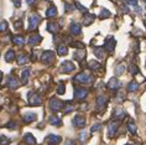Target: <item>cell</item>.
I'll use <instances>...</instances> for the list:
<instances>
[{
  "label": "cell",
  "instance_id": "d590c367",
  "mask_svg": "<svg viewBox=\"0 0 146 145\" xmlns=\"http://www.w3.org/2000/svg\"><path fill=\"white\" fill-rule=\"evenodd\" d=\"M10 141H11V140H10L8 136H5V135L0 136V145H9Z\"/></svg>",
  "mask_w": 146,
  "mask_h": 145
},
{
  "label": "cell",
  "instance_id": "b9f144b4",
  "mask_svg": "<svg viewBox=\"0 0 146 145\" xmlns=\"http://www.w3.org/2000/svg\"><path fill=\"white\" fill-rule=\"evenodd\" d=\"M76 8H77V9L79 10V11H82V13H84V14L87 13V9H86L83 5L79 4V3H76Z\"/></svg>",
  "mask_w": 146,
  "mask_h": 145
},
{
  "label": "cell",
  "instance_id": "6da1fadb",
  "mask_svg": "<svg viewBox=\"0 0 146 145\" xmlns=\"http://www.w3.org/2000/svg\"><path fill=\"white\" fill-rule=\"evenodd\" d=\"M92 81H93V77L87 73V72H81V73H78L73 78V82L81 83V84H87V83H90Z\"/></svg>",
  "mask_w": 146,
  "mask_h": 145
},
{
  "label": "cell",
  "instance_id": "d6986e66",
  "mask_svg": "<svg viewBox=\"0 0 146 145\" xmlns=\"http://www.w3.org/2000/svg\"><path fill=\"white\" fill-rule=\"evenodd\" d=\"M93 52L98 59H104L105 57V53H104V47H94L93 49Z\"/></svg>",
  "mask_w": 146,
  "mask_h": 145
},
{
  "label": "cell",
  "instance_id": "d6a6232c",
  "mask_svg": "<svg viewBox=\"0 0 146 145\" xmlns=\"http://www.w3.org/2000/svg\"><path fill=\"white\" fill-rule=\"evenodd\" d=\"M88 66H89L90 70H99V68H102L100 63H99V62H97V61H89Z\"/></svg>",
  "mask_w": 146,
  "mask_h": 145
},
{
  "label": "cell",
  "instance_id": "484cf974",
  "mask_svg": "<svg viewBox=\"0 0 146 145\" xmlns=\"http://www.w3.org/2000/svg\"><path fill=\"white\" fill-rule=\"evenodd\" d=\"M139 89V83L136 81H133L127 84V92H136Z\"/></svg>",
  "mask_w": 146,
  "mask_h": 145
},
{
  "label": "cell",
  "instance_id": "9f6ffc18",
  "mask_svg": "<svg viewBox=\"0 0 146 145\" xmlns=\"http://www.w3.org/2000/svg\"><path fill=\"white\" fill-rule=\"evenodd\" d=\"M126 145H129V144H126Z\"/></svg>",
  "mask_w": 146,
  "mask_h": 145
},
{
  "label": "cell",
  "instance_id": "ffe728a7",
  "mask_svg": "<svg viewBox=\"0 0 146 145\" xmlns=\"http://www.w3.org/2000/svg\"><path fill=\"white\" fill-rule=\"evenodd\" d=\"M74 60H77V61H82V60H84V57H86V51H84V49H79L78 51H76L74 52Z\"/></svg>",
  "mask_w": 146,
  "mask_h": 145
},
{
  "label": "cell",
  "instance_id": "ac0fdd59",
  "mask_svg": "<svg viewBox=\"0 0 146 145\" xmlns=\"http://www.w3.org/2000/svg\"><path fill=\"white\" fill-rule=\"evenodd\" d=\"M48 122H50V124H52V125H54V126H60V125L62 124L61 118L57 117V115H51V117L48 118Z\"/></svg>",
  "mask_w": 146,
  "mask_h": 145
},
{
  "label": "cell",
  "instance_id": "e575fe53",
  "mask_svg": "<svg viewBox=\"0 0 146 145\" xmlns=\"http://www.w3.org/2000/svg\"><path fill=\"white\" fill-rule=\"evenodd\" d=\"M127 129H129V132L131 133V134H136V125H135V123H133V122H129L127 123Z\"/></svg>",
  "mask_w": 146,
  "mask_h": 145
},
{
  "label": "cell",
  "instance_id": "30bf717a",
  "mask_svg": "<svg viewBox=\"0 0 146 145\" xmlns=\"http://www.w3.org/2000/svg\"><path fill=\"white\" fill-rule=\"evenodd\" d=\"M126 117V113H125V110L123 109V108H115L114 110H113V118L116 119V120H123L124 118Z\"/></svg>",
  "mask_w": 146,
  "mask_h": 145
},
{
  "label": "cell",
  "instance_id": "c3c4849f",
  "mask_svg": "<svg viewBox=\"0 0 146 145\" xmlns=\"http://www.w3.org/2000/svg\"><path fill=\"white\" fill-rule=\"evenodd\" d=\"M14 1V5L16 6V8H20V5H21V0H13Z\"/></svg>",
  "mask_w": 146,
  "mask_h": 145
},
{
  "label": "cell",
  "instance_id": "816d5d0a",
  "mask_svg": "<svg viewBox=\"0 0 146 145\" xmlns=\"http://www.w3.org/2000/svg\"><path fill=\"white\" fill-rule=\"evenodd\" d=\"M64 145H76V141L74 140H67L64 143Z\"/></svg>",
  "mask_w": 146,
  "mask_h": 145
},
{
  "label": "cell",
  "instance_id": "9a60e30c",
  "mask_svg": "<svg viewBox=\"0 0 146 145\" xmlns=\"http://www.w3.org/2000/svg\"><path fill=\"white\" fill-rule=\"evenodd\" d=\"M94 19H96V16H94L93 14L86 13L84 16H83V25H84V26H89V25L94 21Z\"/></svg>",
  "mask_w": 146,
  "mask_h": 145
},
{
  "label": "cell",
  "instance_id": "f5cc1de1",
  "mask_svg": "<svg viewBox=\"0 0 146 145\" xmlns=\"http://www.w3.org/2000/svg\"><path fill=\"white\" fill-rule=\"evenodd\" d=\"M35 1H36V0H27V4H29V5H34Z\"/></svg>",
  "mask_w": 146,
  "mask_h": 145
},
{
  "label": "cell",
  "instance_id": "4dcf8cb0",
  "mask_svg": "<svg viewBox=\"0 0 146 145\" xmlns=\"http://www.w3.org/2000/svg\"><path fill=\"white\" fill-rule=\"evenodd\" d=\"M14 59H15V52H14L13 50H9L5 55V61L6 62H13Z\"/></svg>",
  "mask_w": 146,
  "mask_h": 145
},
{
  "label": "cell",
  "instance_id": "8d00e7d4",
  "mask_svg": "<svg viewBox=\"0 0 146 145\" xmlns=\"http://www.w3.org/2000/svg\"><path fill=\"white\" fill-rule=\"evenodd\" d=\"M66 89H64V83L63 82H60V84L57 87V93L58 94H64Z\"/></svg>",
  "mask_w": 146,
  "mask_h": 145
},
{
  "label": "cell",
  "instance_id": "4316f807",
  "mask_svg": "<svg viewBox=\"0 0 146 145\" xmlns=\"http://www.w3.org/2000/svg\"><path fill=\"white\" fill-rule=\"evenodd\" d=\"M57 15V9H56V6H50L48 9H47V11H46V16L47 17H54Z\"/></svg>",
  "mask_w": 146,
  "mask_h": 145
},
{
  "label": "cell",
  "instance_id": "60d3db41",
  "mask_svg": "<svg viewBox=\"0 0 146 145\" xmlns=\"http://www.w3.org/2000/svg\"><path fill=\"white\" fill-rule=\"evenodd\" d=\"M125 1H126V4H129L133 8H136L137 6V0H125Z\"/></svg>",
  "mask_w": 146,
  "mask_h": 145
},
{
  "label": "cell",
  "instance_id": "83f0119b",
  "mask_svg": "<svg viewBox=\"0 0 146 145\" xmlns=\"http://www.w3.org/2000/svg\"><path fill=\"white\" fill-rule=\"evenodd\" d=\"M81 25L79 24H72L71 25V32L73 35H79L81 34Z\"/></svg>",
  "mask_w": 146,
  "mask_h": 145
},
{
  "label": "cell",
  "instance_id": "ee69618b",
  "mask_svg": "<svg viewBox=\"0 0 146 145\" xmlns=\"http://www.w3.org/2000/svg\"><path fill=\"white\" fill-rule=\"evenodd\" d=\"M102 128V124H94L92 128H90V132L92 133H94V132H98V130H99Z\"/></svg>",
  "mask_w": 146,
  "mask_h": 145
},
{
  "label": "cell",
  "instance_id": "f6af8a7d",
  "mask_svg": "<svg viewBox=\"0 0 146 145\" xmlns=\"http://www.w3.org/2000/svg\"><path fill=\"white\" fill-rule=\"evenodd\" d=\"M64 8H66V11L69 13V11H72V10L74 9V6L71 5V4H68V3H64Z\"/></svg>",
  "mask_w": 146,
  "mask_h": 145
},
{
  "label": "cell",
  "instance_id": "5b68a950",
  "mask_svg": "<svg viewBox=\"0 0 146 145\" xmlns=\"http://www.w3.org/2000/svg\"><path fill=\"white\" fill-rule=\"evenodd\" d=\"M64 104L62 103V100L57 99V98H51L50 100V108L52 112H60L62 108H63Z\"/></svg>",
  "mask_w": 146,
  "mask_h": 145
},
{
  "label": "cell",
  "instance_id": "3957f363",
  "mask_svg": "<svg viewBox=\"0 0 146 145\" xmlns=\"http://www.w3.org/2000/svg\"><path fill=\"white\" fill-rule=\"evenodd\" d=\"M29 103H30V106H41L42 103L41 96L36 92H30L29 93Z\"/></svg>",
  "mask_w": 146,
  "mask_h": 145
},
{
  "label": "cell",
  "instance_id": "db71d44e",
  "mask_svg": "<svg viewBox=\"0 0 146 145\" xmlns=\"http://www.w3.org/2000/svg\"><path fill=\"white\" fill-rule=\"evenodd\" d=\"M1 79H3V73L0 72V82H1Z\"/></svg>",
  "mask_w": 146,
  "mask_h": 145
},
{
  "label": "cell",
  "instance_id": "e0dca14e",
  "mask_svg": "<svg viewBox=\"0 0 146 145\" xmlns=\"http://www.w3.org/2000/svg\"><path fill=\"white\" fill-rule=\"evenodd\" d=\"M107 103H108V98H107V97L100 96V97H98V98H97V107H98V109L104 108L105 106H107Z\"/></svg>",
  "mask_w": 146,
  "mask_h": 145
},
{
  "label": "cell",
  "instance_id": "8fae6325",
  "mask_svg": "<svg viewBox=\"0 0 146 145\" xmlns=\"http://www.w3.org/2000/svg\"><path fill=\"white\" fill-rule=\"evenodd\" d=\"M107 86L110 90H118L120 88V86H121V83H120V81L116 77H111Z\"/></svg>",
  "mask_w": 146,
  "mask_h": 145
},
{
  "label": "cell",
  "instance_id": "cb8c5ba5",
  "mask_svg": "<svg viewBox=\"0 0 146 145\" xmlns=\"http://www.w3.org/2000/svg\"><path fill=\"white\" fill-rule=\"evenodd\" d=\"M13 42L17 46H23L25 43V39H24V36H21V35H16V36H14Z\"/></svg>",
  "mask_w": 146,
  "mask_h": 145
},
{
  "label": "cell",
  "instance_id": "9c48e42d",
  "mask_svg": "<svg viewBox=\"0 0 146 145\" xmlns=\"http://www.w3.org/2000/svg\"><path fill=\"white\" fill-rule=\"evenodd\" d=\"M116 45V41L114 37H111V36H109V37L105 40V43H104V50H107L108 52H113L114 51V47Z\"/></svg>",
  "mask_w": 146,
  "mask_h": 145
},
{
  "label": "cell",
  "instance_id": "bcb514c9",
  "mask_svg": "<svg viewBox=\"0 0 146 145\" xmlns=\"http://www.w3.org/2000/svg\"><path fill=\"white\" fill-rule=\"evenodd\" d=\"M6 128H9V129H15L16 128V123L15 122H10L8 125H6Z\"/></svg>",
  "mask_w": 146,
  "mask_h": 145
},
{
  "label": "cell",
  "instance_id": "f35d334b",
  "mask_svg": "<svg viewBox=\"0 0 146 145\" xmlns=\"http://www.w3.org/2000/svg\"><path fill=\"white\" fill-rule=\"evenodd\" d=\"M8 30V23L6 21H1L0 23V32H5Z\"/></svg>",
  "mask_w": 146,
  "mask_h": 145
},
{
  "label": "cell",
  "instance_id": "ab89813d",
  "mask_svg": "<svg viewBox=\"0 0 146 145\" xmlns=\"http://www.w3.org/2000/svg\"><path fill=\"white\" fill-rule=\"evenodd\" d=\"M73 109H74V107H73L72 104H67V106L64 107V109H63V113L64 114H68V113H71Z\"/></svg>",
  "mask_w": 146,
  "mask_h": 145
},
{
  "label": "cell",
  "instance_id": "52a82bcc",
  "mask_svg": "<svg viewBox=\"0 0 146 145\" xmlns=\"http://www.w3.org/2000/svg\"><path fill=\"white\" fill-rule=\"evenodd\" d=\"M119 122H116V120H114V122H110L108 124V135H109V138H113V136H115V134H116V132H118V129H119Z\"/></svg>",
  "mask_w": 146,
  "mask_h": 145
},
{
  "label": "cell",
  "instance_id": "836d02e7",
  "mask_svg": "<svg viewBox=\"0 0 146 145\" xmlns=\"http://www.w3.org/2000/svg\"><path fill=\"white\" fill-rule=\"evenodd\" d=\"M110 16V11H109L108 9H102V11L99 14V17L100 19H108V17Z\"/></svg>",
  "mask_w": 146,
  "mask_h": 145
},
{
  "label": "cell",
  "instance_id": "603a6c76",
  "mask_svg": "<svg viewBox=\"0 0 146 145\" xmlns=\"http://www.w3.org/2000/svg\"><path fill=\"white\" fill-rule=\"evenodd\" d=\"M20 86V82L17 81L15 77H9V87L11 89H16Z\"/></svg>",
  "mask_w": 146,
  "mask_h": 145
},
{
  "label": "cell",
  "instance_id": "74e56055",
  "mask_svg": "<svg viewBox=\"0 0 146 145\" xmlns=\"http://www.w3.org/2000/svg\"><path fill=\"white\" fill-rule=\"evenodd\" d=\"M130 73L133 74V76L139 74V73H140V70H139V68L135 66V65H131V66H130Z\"/></svg>",
  "mask_w": 146,
  "mask_h": 145
},
{
  "label": "cell",
  "instance_id": "f1b7e54d",
  "mask_svg": "<svg viewBox=\"0 0 146 145\" xmlns=\"http://www.w3.org/2000/svg\"><path fill=\"white\" fill-rule=\"evenodd\" d=\"M29 77H30V70H29V68H26V70H24L23 73H21V79H23V83H24V84H26V83H27Z\"/></svg>",
  "mask_w": 146,
  "mask_h": 145
},
{
  "label": "cell",
  "instance_id": "4fadbf2b",
  "mask_svg": "<svg viewBox=\"0 0 146 145\" xmlns=\"http://www.w3.org/2000/svg\"><path fill=\"white\" fill-rule=\"evenodd\" d=\"M61 136H58V135H53V134H51V135H48L46 138V141L48 144L51 145H57V144H60L61 143Z\"/></svg>",
  "mask_w": 146,
  "mask_h": 145
},
{
  "label": "cell",
  "instance_id": "d4e9b609",
  "mask_svg": "<svg viewBox=\"0 0 146 145\" xmlns=\"http://www.w3.org/2000/svg\"><path fill=\"white\" fill-rule=\"evenodd\" d=\"M29 57L26 53H21V55H19V57H17V63L19 65H26L29 62Z\"/></svg>",
  "mask_w": 146,
  "mask_h": 145
},
{
  "label": "cell",
  "instance_id": "ba28073f",
  "mask_svg": "<svg viewBox=\"0 0 146 145\" xmlns=\"http://www.w3.org/2000/svg\"><path fill=\"white\" fill-rule=\"evenodd\" d=\"M87 96H88V89L81 88V87H77V88L74 89V98L76 99L82 100V99H84Z\"/></svg>",
  "mask_w": 146,
  "mask_h": 145
},
{
  "label": "cell",
  "instance_id": "7dc6e473",
  "mask_svg": "<svg viewBox=\"0 0 146 145\" xmlns=\"http://www.w3.org/2000/svg\"><path fill=\"white\" fill-rule=\"evenodd\" d=\"M72 46H74V47H81V49H84V45H83L82 42H74V43H72Z\"/></svg>",
  "mask_w": 146,
  "mask_h": 145
},
{
  "label": "cell",
  "instance_id": "2e32d148",
  "mask_svg": "<svg viewBox=\"0 0 146 145\" xmlns=\"http://www.w3.org/2000/svg\"><path fill=\"white\" fill-rule=\"evenodd\" d=\"M60 24L57 23H48L47 24V30H48V32H51V34H57L58 31H60Z\"/></svg>",
  "mask_w": 146,
  "mask_h": 145
},
{
  "label": "cell",
  "instance_id": "f546056e",
  "mask_svg": "<svg viewBox=\"0 0 146 145\" xmlns=\"http://www.w3.org/2000/svg\"><path fill=\"white\" fill-rule=\"evenodd\" d=\"M57 52H58V55H60V56L67 55V53H68L67 46H66V45H60V46H58V49H57Z\"/></svg>",
  "mask_w": 146,
  "mask_h": 145
},
{
  "label": "cell",
  "instance_id": "681fc988",
  "mask_svg": "<svg viewBox=\"0 0 146 145\" xmlns=\"http://www.w3.org/2000/svg\"><path fill=\"white\" fill-rule=\"evenodd\" d=\"M21 26H23V21H21V20L16 21V23H15V27H16V29H19V27H21Z\"/></svg>",
  "mask_w": 146,
  "mask_h": 145
},
{
  "label": "cell",
  "instance_id": "7402d4cb",
  "mask_svg": "<svg viewBox=\"0 0 146 145\" xmlns=\"http://www.w3.org/2000/svg\"><path fill=\"white\" fill-rule=\"evenodd\" d=\"M36 118H37L36 113H26L24 115V122L25 123H31V122H35Z\"/></svg>",
  "mask_w": 146,
  "mask_h": 145
},
{
  "label": "cell",
  "instance_id": "7c38bea8",
  "mask_svg": "<svg viewBox=\"0 0 146 145\" xmlns=\"http://www.w3.org/2000/svg\"><path fill=\"white\" fill-rule=\"evenodd\" d=\"M73 125L77 126V128H83L86 125V119L82 115H76L73 119Z\"/></svg>",
  "mask_w": 146,
  "mask_h": 145
},
{
  "label": "cell",
  "instance_id": "1f68e13d",
  "mask_svg": "<svg viewBox=\"0 0 146 145\" xmlns=\"http://www.w3.org/2000/svg\"><path fill=\"white\" fill-rule=\"evenodd\" d=\"M124 72H125V65H123V63L118 65L116 68H115V74L116 76H120V74H123Z\"/></svg>",
  "mask_w": 146,
  "mask_h": 145
},
{
  "label": "cell",
  "instance_id": "277c9868",
  "mask_svg": "<svg viewBox=\"0 0 146 145\" xmlns=\"http://www.w3.org/2000/svg\"><path fill=\"white\" fill-rule=\"evenodd\" d=\"M41 61H42V63H45V65H51L54 61V53H53V51H50V50L43 51L42 55H41Z\"/></svg>",
  "mask_w": 146,
  "mask_h": 145
},
{
  "label": "cell",
  "instance_id": "f907efd6",
  "mask_svg": "<svg viewBox=\"0 0 146 145\" xmlns=\"http://www.w3.org/2000/svg\"><path fill=\"white\" fill-rule=\"evenodd\" d=\"M124 97H125V94L121 93V92H120V93L118 94V100H119V102H120V100H123V99H124Z\"/></svg>",
  "mask_w": 146,
  "mask_h": 145
},
{
  "label": "cell",
  "instance_id": "7bdbcfd3",
  "mask_svg": "<svg viewBox=\"0 0 146 145\" xmlns=\"http://www.w3.org/2000/svg\"><path fill=\"white\" fill-rule=\"evenodd\" d=\"M87 136H88V133H87V132L81 133V135H79V139H81L82 143H84V141L87 140Z\"/></svg>",
  "mask_w": 146,
  "mask_h": 145
},
{
  "label": "cell",
  "instance_id": "44dd1931",
  "mask_svg": "<svg viewBox=\"0 0 146 145\" xmlns=\"http://www.w3.org/2000/svg\"><path fill=\"white\" fill-rule=\"evenodd\" d=\"M24 141H25L26 144H29V145H35V144H36V139L34 138V135H32V134H30V133L25 134Z\"/></svg>",
  "mask_w": 146,
  "mask_h": 145
},
{
  "label": "cell",
  "instance_id": "8992f818",
  "mask_svg": "<svg viewBox=\"0 0 146 145\" xmlns=\"http://www.w3.org/2000/svg\"><path fill=\"white\" fill-rule=\"evenodd\" d=\"M76 70L74 63L71 62V61H64L63 63L61 65V72L62 73H71Z\"/></svg>",
  "mask_w": 146,
  "mask_h": 145
},
{
  "label": "cell",
  "instance_id": "11a10c76",
  "mask_svg": "<svg viewBox=\"0 0 146 145\" xmlns=\"http://www.w3.org/2000/svg\"><path fill=\"white\" fill-rule=\"evenodd\" d=\"M145 26H146V20H145Z\"/></svg>",
  "mask_w": 146,
  "mask_h": 145
},
{
  "label": "cell",
  "instance_id": "5bb4252c",
  "mask_svg": "<svg viewBox=\"0 0 146 145\" xmlns=\"http://www.w3.org/2000/svg\"><path fill=\"white\" fill-rule=\"evenodd\" d=\"M41 35H38V34H34V35H31L30 36V39H29V45H31V46H36L37 43L41 42Z\"/></svg>",
  "mask_w": 146,
  "mask_h": 145
},
{
  "label": "cell",
  "instance_id": "7a4b0ae2",
  "mask_svg": "<svg viewBox=\"0 0 146 145\" xmlns=\"http://www.w3.org/2000/svg\"><path fill=\"white\" fill-rule=\"evenodd\" d=\"M40 23H41V16L36 13L31 14L29 17V30H36Z\"/></svg>",
  "mask_w": 146,
  "mask_h": 145
}]
</instances>
